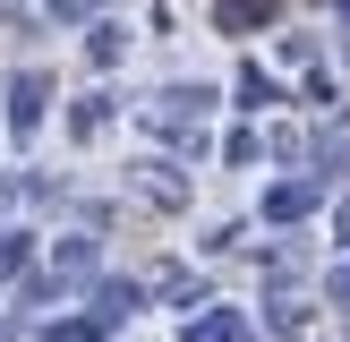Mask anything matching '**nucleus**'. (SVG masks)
<instances>
[{"mask_svg": "<svg viewBox=\"0 0 350 342\" xmlns=\"http://www.w3.org/2000/svg\"><path fill=\"white\" fill-rule=\"evenodd\" d=\"M9 111H17V129H26V120L43 111V77H17V86H9Z\"/></svg>", "mask_w": 350, "mask_h": 342, "instance_id": "f257e3e1", "label": "nucleus"}, {"mask_svg": "<svg viewBox=\"0 0 350 342\" xmlns=\"http://www.w3.org/2000/svg\"><path fill=\"white\" fill-rule=\"evenodd\" d=\"M17 256H26V239H17V231H0V274H17Z\"/></svg>", "mask_w": 350, "mask_h": 342, "instance_id": "f03ea898", "label": "nucleus"}]
</instances>
